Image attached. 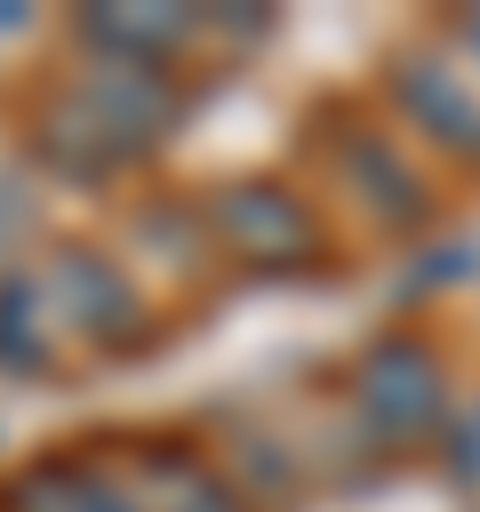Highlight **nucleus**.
Instances as JSON below:
<instances>
[{
  "label": "nucleus",
  "instance_id": "nucleus-1",
  "mask_svg": "<svg viewBox=\"0 0 480 512\" xmlns=\"http://www.w3.org/2000/svg\"><path fill=\"white\" fill-rule=\"evenodd\" d=\"M360 408L392 432V440H408V432H424L440 408H448V384H440V360L416 344V336H384L368 360H360Z\"/></svg>",
  "mask_w": 480,
  "mask_h": 512
},
{
  "label": "nucleus",
  "instance_id": "nucleus-2",
  "mask_svg": "<svg viewBox=\"0 0 480 512\" xmlns=\"http://www.w3.org/2000/svg\"><path fill=\"white\" fill-rule=\"evenodd\" d=\"M8 512H144L128 480L96 472V464H40L8 488Z\"/></svg>",
  "mask_w": 480,
  "mask_h": 512
},
{
  "label": "nucleus",
  "instance_id": "nucleus-3",
  "mask_svg": "<svg viewBox=\"0 0 480 512\" xmlns=\"http://www.w3.org/2000/svg\"><path fill=\"white\" fill-rule=\"evenodd\" d=\"M400 96H408L432 128H456V144H464V152H480V104H472L456 80H440V72L408 64V72H400Z\"/></svg>",
  "mask_w": 480,
  "mask_h": 512
},
{
  "label": "nucleus",
  "instance_id": "nucleus-4",
  "mask_svg": "<svg viewBox=\"0 0 480 512\" xmlns=\"http://www.w3.org/2000/svg\"><path fill=\"white\" fill-rule=\"evenodd\" d=\"M472 40H480V16H472Z\"/></svg>",
  "mask_w": 480,
  "mask_h": 512
}]
</instances>
